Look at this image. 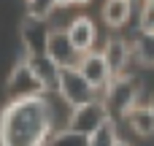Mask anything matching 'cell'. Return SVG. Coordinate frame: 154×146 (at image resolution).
Here are the masks:
<instances>
[{
    "label": "cell",
    "instance_id": "5b68a950",
    "mask_svg": "<svg viewBox=\"0 0 154 146\" xmlns=\"http://www.w3.org/2000/svg\"><path fill=\"white\" fill-rule=\"evenodd\" d=\"M46 54H49L60 68H79V62H81V51L73 46L68 30H51V33H49Z\"/></svg>",
    "mask_w": 154,
    "mask_h": 146
},
{
    "label": "cell",
    "instance_id": "d6986e66",
    "mask_svg": "<svg viewBox=\"0 0 154 146\" xmlns=\"http://www.w3.org/2000/svg\"><path fill=\"white\" fill-rule=\"evenodd\" d=\"M73 0H57V5H70Z\"/></svg>",
    "mask_w": 154,
    "mask_h": 146
},
{
    "label": "cell",
    "instance_id": "ffe728a7",
    "mask_svg": "<svg viewBox=\"0 0 154 146\" xmlns=\"http://www.w3.org/2000/svg\"><path fill=\"white\" fill-rule=\"evenodd\" d=\"M114 146H130V144H125V141H116V144H114Z\"/></svg>",
    "mask_w": 154,
    "mask_h": 146
},
{
    "label": "cell",
    "instance_id": "2e32d148",
    "mask_svg": "<svg viewBox=\"0 0 154 146\" xmlns=\"http://www.w3.org/2000/svg\"><path fill=\"white\" fill-rule=\"evenodd\" d=\"M51 146H89V135L76 130H62L51 138Z\"/></svg>",
    "mask_w": 154,
    "mask_h": 146
},
{
    "label": "cell",
    "instance_id": "4fadbf2b",
    "mask_svg": "<svg viewBox=\"0 0 154 146\" xmlns=\"http://www.w3.org/2000/svg\"><path fill=\"white\" fill-rule=\"evenodd\" d=\"M127 16H130V0H106V5H103V19H106L111 27L125 24Z\"/></svg>",
    "mask_w": 154,
    "mask_h": 146
},
{
    "label": "cell",
    "instance_id": "7c38bea8",
    "mask_svg": "<svg viewBox=\"0 0 154 146\" xmlns=\"http://www.w3.org/2000/svg\"><path fill=\"white\" fill-rule=\"evenodd\" d=\"M103 57H106V62H108V68H111V76H119L122 68H125V62H127V43H125L122 38H111V41L106 43Z\"/></svg>",
    "mask_w": 154,
    "mask_h": 146
},
{
    "label": "cell",
    "instance_id": "7a4b0ae2",
    "mask_svg": "<svg viewBox=\"0 0 154 146\" xmlns=\"http://www.w3.org/2000/svg\"><path fill=\"white\" fill-rule=\"evenodd\" d=\"M60 95H62L70 106L79 108V106L92 103L95 95H97V89L81 76L79 68H62V70H60Z\"/></svg>",
    "mask_w": 154,
    "mask_h": 146
},
{
    "label": "cell",
    "instance_id": "30bf717a",
    "mask_svg": "<svg viewBox=\"0 0 154 146\" xmlns=\"http://www.w3.org/2000/svg\"><path fill=\"white\" fill-rule=\"evenodd\" d=\"M68 35H70L73 46H76L81 54H87V51L92 49V41H95V24H92L87 16H79V19H73V24L68 27Z\"/></svg>",
    "mask_w": 154,
    "mask_h": 146
},
{
    "label": "cell",
    "instance_id": "ac0fdd59",
    "mask_svg": "<svg viewBox=\"0 0 154 146\" xmlns=\"http://www.w3.org/2000/svg\"><path fill=\"white\" fill-rule=\"evenodd\" d=\"M141 30L154 33V0H143V11H141Z\"/></svg>",
    "mask_w": 154,
    "mask_h": 146
},
{
    "label": "cell",
    "instance_id": "7402d4cb",
    "mask_svg": "<svg viewBox=\"0 0 154 146\" xmlns=\"http://www.w3.org/2000/svg\"><path fill=\"white\" fill-rule=\"evenodd\" d=\"M152 111H154V98H152Z\"/></svg>",
    "mask_w": 154,
    "mask_h": 146
},
{
    "label": "cell",
    "instance_id": "8fae6325",
    "mask_svg": "<svg viewBox=\"0 0 154 146\" xmlns=\"http://www.w3.org/2000/svg\"><path fill=\"white\" fill-rule=\"evenodd\" d=\"M125 116H127V122H130V127H133L135 133H141V135H152L154 133V111H152V106H133Z\"/></svg>",
    "mask_w": 154,
    "mask_h": 146
},
{
    "label": "cell",
    "instance_id": "44dd1931",
    "mask_svg": "<svg viewBox=\"0 0 154 146\" xmlns=\"http://www.w3.org/2000/svg\"><path fill=\"white\" fill-rule=\"evenodd\" d=\"M73 3H89V0H73Z\"/></svg>",
    "mask_w": 154,
    "mask_h": 146
},
{
    "label": "cell",
    "instance_id": "9c48e42d",
    "mask_svg": "<svg viewBox=\"0 0 154 146\" xmlns=\"http://www.w3.org/2000/svg\"><path fill=\"white\" fill-rule=\"evenodd\" d=\"M27 65L32 68V73L41 79V84L46 89H60V65L49 57V54H27Z\"/></svg>",
    "mask_w": 154,
    "mask_h": 146
},
{
    "label": "cell",
    "instance_id": "8992f818",
    "mask_svg": "<svg viewBox=\"0 0 154 146\" xmlns=\"http://www.w3.org/2000/svg\"><path fill=\"white\" fill-rule=\"evenodd\" d=\"M135 95H138V81L135 79H116L108 84L106 89V108L111 111H119V114H127L133 106H135Z\"/></svg>",
    "mask_w": 154,
    "mask_h": 146
},
{
    "label": "cell",
    "instance_id": "277c9868",
    "mask_svg": "<svg viewBox=\"0 0 154 146\" xmlns=\"http://www.w3.org/2000/svg\"><path fill=\"white\" fill-rule=\"evenodd\" d=\"M103 122H108V108H106V103L92 100V103H87V106L73 108V114H70V119H68V130L92 135Z\"/></svg>",
    "mask_w": 154,
    "mask_h": 146
},
{
    "label": "cell",
    "instance_id": "ba28073f",
    "mask_svg": "<svg viewBox=\"0 0 154 146\" xmlns=\"http://www.w3.org/2000/svg\"><path fill=\"white\" fill-rule=\"evenodd\" d=\"M49 33H51V30H46L43 19H35V16L24 19V22H22V41H24V46H27V54H46Z\"/></svg>",
    "mask_w": 154,
    "mask_h": 146
},
{
    "label": "cell",
    "instance_id": "9a60e30c",
    "mask_svg": "<svg viewBox=\"0 0 154 146\" xmlns=\"http://www.w3.org/2000/svg\"><path fill=\"white\" fill-rule=\"evenodd\" d=\"M114 144H116V127H114L111 119L103 122V125L89 135V146H114Z\"/></svg>",
    "mask_w": 154,
    "mask_h": 146
},
{
    "label": "cell",
    "instance_id": "5bb4252c",
    "mask_svg": "<svg viewBox=\"0 0 154 146\" xmlns=\"http://www.w3.org/2000/svg\"><path fill=\"white\" fill-rule=\"evenodd\" d=\"M135 57L143 65H154V33H146V30L138 33V38H135Z\"/></svg>",
    "mask_w": 154,
    "mask_h": 146
},
{
    "label": "cell",
    "instance_id": "6da1fadb",
    "mask_svg": "<svg viewBox=\"0 0 154 146\" xmlns=\"http://www.w3.org/2000/svg\"><path fill=\"white\" fill-rule=\"evenodd\" d=\"M51 135V106L43 98L11 100L0 111V146H43Z\"/></svg>",
    "mask_w": 154,
    "mask_h": 146
},
{
    "label": "cell",
    "instance_id": "3957f363",
    "mask_svg": "<svg viewBox=\"0 0 154 146\" xmlns=\"http://www.w3.org/2000/svg\"><path fill=\"white\" fill-rule=\"evenodd\" d=\"M5 89H8V98H11V100H24V98H41V92H43L46 87H43L41 79L32 73V68L27 65V60H22V62L14 65Z\"/></svg>",
    "mask_w": 154,
    "mask_h": 146
},
{
    "label": "cell",
    "instance_id": "e0dca14e",
    "mask_svg": "<svg viewBox=\"0 0 154 146\" xmlns=\"http://www.w3.org/2000/svg\"><path fill=\"white\" fill-rule=\"evenodd\" d=\"M54 5H57V0H27V11H30V16H35V19L49 16Z\"/></svg>",
    "mask_w": 154,
    "mask_h": 146
},
{
    "label": "cell",
    "instance_id": "52a82bcc",
    "mask_svg": "<svg viewBox=\"0 0 154 146\" xmlns=\"http://www.w3.org/2000/svg\"><path fill=\"white\" fill-rule=\"evenodd\" d=\"M79 70H81V76L100 92V89H108V81H111V68H108V62H106V57L103 54H95V51H87L84 57H81V62H79Z\"/></svg>",
    "mask_w": 154,
    "mask_h": 146
}]
</instances>
